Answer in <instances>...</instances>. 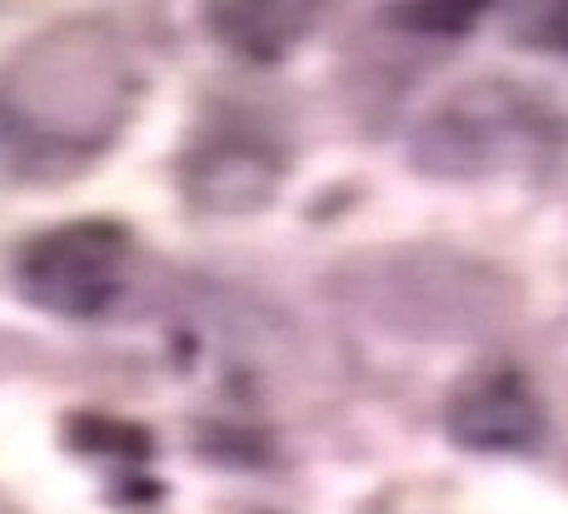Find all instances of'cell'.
Here are the masks:
<instances>
[{
    "label": "cell",
    "instance_id": "obj_1",
    "mask_svg": "<svg viewBox=\"0 0 568 514\" xmlns=\"http://www.w3.org/2000/svg\"><path fill=\"white\" fill-rule=\"evenodd\" d=\"M568 145V110L529 80L479 75L444 95L414 130L419 170L444 180H484L514 165H549Z\"/></svg>",
    "mask_w": 568,
    "mask_h": 514
},
{
    "label": "cell",
    "instance_id": "obj_2",
    "mask_svg": "<svg viewBox=\"0 0 568 514\" xmlns=\"http://www.w3.org/2000/svg\"><path fill=\"white\" fill-rule=\"evenodd\" d=\"M125 265V235L110 225H65L36 240L20 260V285L40 310L95 320L110 310Z\"/></svg>",
    "mask_w": 568,
    "mask_h": 514
},
{
    "label": "cell",
    "instance_id": "obj_3",
    "mask_svg": "<svg viewBox=\"0 0 568 514\" xmlns=\"http://www.w3.org/2000/svg\"><path fill=\"white\" fill-rule=\"evenodd\" d=\"M449 440L474 455H524L544 440V410L539 395L519 370H479L469 375L449 400Z\"/></svg>",
    "mask_w": 568,
    "mask_h": 514
},
{
    "label": "cell",
    "instance_id": "obj_4",
    "mask_svg": "<svg viewBox=\"0 0 568 514\" xmlns=\"http://www.w3.org/2000/svg\"><path fill=\"white\" fill-rule=\"evenodd\" d=\"M210 26H215L240 56L275 60L314 26V16L310 10H294V6H235V10H215Z\"/></svg>",
    "mask_w": 568,
    "mask_h": 514
},
{
    "label": "cell",
    "instance_id": "obj_5",
    "mask_svg": "<svg viewBox=\"0 0 568 514\" xmlns=\"http://www.w3.org/2000/svg\"><path fill=\"white\" fill-rule=\"evenodd\" d=\"M514 40H524L529 50H554L568 56V6H524L509 16Z\"/></svg>",
    "mask_w": 568,
    "mask_h": 514
},
{
    "label": "cell",
    "instance_id": "obj_6",
    "mask_svg": "<svg viewBox=\"0 0 568 514\" xmlns=\"http://www.w3.org/2000/svg\"><path fill=\"white\" fill-rule=\"evenodd\" d=\"M394 26L419 30V36H464V30L479 26V10L474 6H409L394 10Z\"/></svg>",
    "mask_w": 568,
    "mask_h": 514
}]
</instances>
